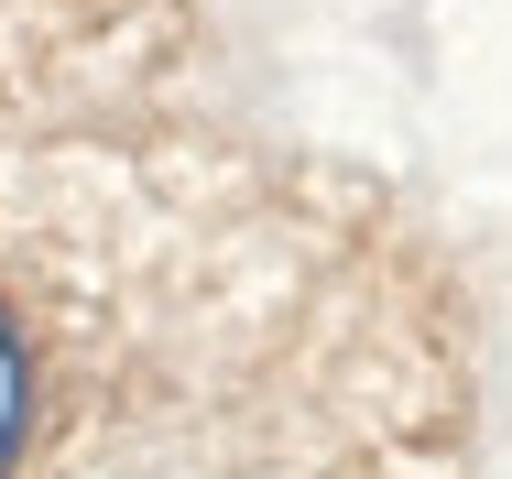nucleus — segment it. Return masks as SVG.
<instances>
[{
    "label": "nucleus",
    "mask_w": 512,
    "mask_h": 479,
    "mask_svg": "<svg viewBox=\"0 0 512 479\" xmlns=\"http://www.w3.org/2000/svg\"><path fill=\"white\" fill-rule=\"evenodd\" d=\"M11 436H22V338L0 327V458H11Z\"/></svg>",
    "instance_id": "obj_1"
}]
</instances>
